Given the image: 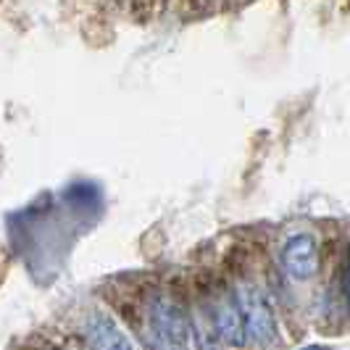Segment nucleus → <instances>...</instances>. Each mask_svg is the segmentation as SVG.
<instances>
[{"label":"nucleus","instance_id":"3","mask_svg":"<svg viewBox=\"0 0 350 350\" xmlns=\"http://www.w3.org/2000/svg\"><path fill=\"white\" fill-rule=\"evenodd\" d=\"M282 269L295 282H308L319 274V243L314 234H293L282 245Z\"/></svg>","mask_w":350,"mask_h":350},{"label":"nucleus","instance_id":"4","mask_svg":"<svg viewBox=\"0 0 350 350\" xmlns=\"http://www.w3.org/2000/svg\"><path fill=\"white\" fill-rule=\"evenodd\" d=\"M211 319H213V332L216 337L224 342V345H245L247 332H245V321H243V314H240V306H237V298H221L211 306Z\"/></svg>","mask_w":350,"mask_h":350},{"label":"nucleus","instance_id":"6","mask_svg":"<svg viewBox=\"0 0 350 350\" xmlns=\"http://www.w3.org/2000/svg\"><path fill=\"white\" fill-rule=\"evenodd\" d=\"M340 284H342V295H345V300H348V306H350V263H345V269H342Z\"/></svg>","mask_w":350,"mask_h":350},{"label":"nucleus","instance_id":"2","mask_svg":"<svg viewBox=\"0 0 350 350\" xmlns=\"http://www.w3.org/2000/svg\"><path fill=\"white\" fill-rule=\"evenodd\" d=\"M234 298H237V306H240V314H243V321H245V332L253 342H261V345H269L277 340L280 334V327H277V316H274V308L271 303L266 300L261 290L250 282H240L237 290H234Z\"/></svg>","mask_w":350,"mask_h":350},{"label":"nucleus","instance_id":"5","mask_svg":"<svg viewBox=\"0 0 350 350\" xmlns=\"http://www.w3.org/2000/svg\"><path fill=\"white\" fill-rule=\"evenodd\" d=\"M85 337L92 348L98 350H129L132 342L122 332V327L113 321V316L105 311H92L85 319Z\"/></svg>","mask_w":350,"mask_h":350},{"label":"nucleus","instance_id":"1","mask_svg":"<svg viewBox=\"0 0 350 350\" xmlns=\"http://www.w3.org/2000/svg\"><path fill=\"white\" fill-rule=\"evenodd\" d=\"M148 324L163 348H185L190 345L193 324L187 311L169 295H153L148 300Z\"/></svg>","mask_w":350,"mask_h":350}]
</instances>
